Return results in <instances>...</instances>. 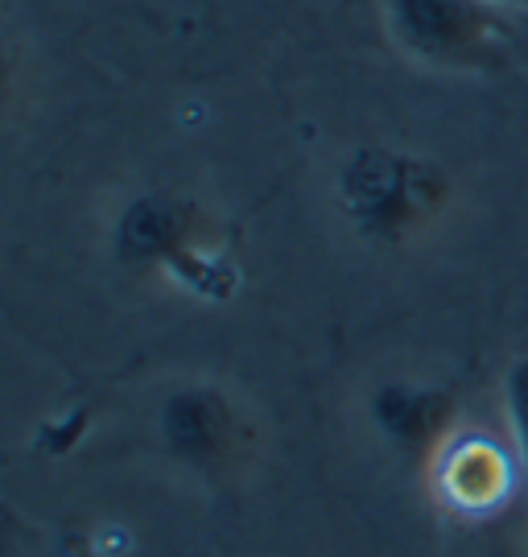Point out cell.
<instances>
[{
  "instance_id": "cell-1",
  "label": "cell",
  "mask_w": 528,
  "mask_h": 557,
  "mask_svg": "<svg viewBox=\"0 0 528 557\" xmlns=\"http://www.w3.org/2000/svg\"><path fill=\"white\" fill-rule=\"evenodd\" d=\"M334 207L355 236L372 248H409L430 236L451 211V174L426 153L396 145H359L339 161Z\"/></svg>"
},
{
  "instance_id": "cell-6",
  "label": "cell",
  "mask_w": 528,
  "mask_h": 557,
  "mask_svg": "<svg viewBox=\"0 0 528 557\" xmlns=\"http://www.w3.org/2000/svg\"><path fill=\"white\" fill-rule=\"evenodd\" d=\"M430 475L442 499L467 517H483L491 508H500L512 487L520 483L516 458L504 455L500 446H491L488 438H467V434H458L438 455Z\"/></svg>"
},
{
  "instance_id": "cell-2",
  "label": "cell",
  "mask_w": 528,
  "mask_h": 557,
  "mask_svg": "<svg viewBox=\"0 0 528 557\" xmlns=\"http://www.w3.org/2000/svg\"><path fill=\"white\" fill-rule=\"evenodd\" d=\"M120 269L157 273L207 301L232 298L235 260L228 257L211 211L177 190H140L124 202L108 232Z\"/></svg>"
},
{
  "instance_id": "cell-7",
  "label": "cell",
  "mask_w": 528,
  "mask_h": 557,
  "mask_svg": "<svg viewBox=\"0 0 528 557\" xmlns=\"http://www.w3.org/2000/svg\"><path fill=\"white\" fill-rule=\"evenodd\" d=\"M500 397H504V421H508V438H512V458H516V471H520V487L528 496V351L508 363L504 384H500Z\"/></svg>"
},
{
  "instance_id": "cell-4",
  "label": "cell",
  "mask_w": 528,
  "mask_h": 557,
  "mask_svg": "<svg viewBox=\"0 0 528 557\" xmlns=\"http://www.w3.org/2000/svg\"><path fill=\"white\" fill-rule=\"evenodd\" d=\"M392 46L442 75H500L512 29L491 0H380Z\"/></svg>"
},
{
  "instance_id": "cell-5",
  "label": "cell",
  "mask_w": 528,
  "mask_h": 557,
  "mask_svg": "<svg viewBox=\"0 0 528 557\" xmlns=\"http://www.w3.org/2000/svg\"><path fill=\"white\" fill-rule=\"evenodd\" d=\"M368 418L380 442L401 458L433 467L438 455L458 438L454 393L421 380H384L368 397Z\"/></svg>"
},
{
  "instance_id": "cell-8",
  "label": "cell",
  "mask_w": 528,
  "mask_h": 557,
  "mask_svg": "<svg viewBox=\"0 0 528 557\" xmlns=\"http://www.w3.org/2000/svg\"><path fill=\"white\" fill-rule=\"evenodd\" d=\"M491 4H504V9H520V13H528V0H491Z\"/></svg>"
},
{
  "instance_id": "cell-3",
  "label": "cell",
  "mask_w": 528,
  "mask_h": 557,
  "mask_svg": "<svg viewBox=\"0 0 528 557\" xmlns=\"http://www.w3.org/2000/svg\"><path fill=\"white\" fill-rule=\"evenodd\" d=\"M154 430L165 458L202 487L232 483L256 450L253 418L216 380H177L157 400Z\"/></svg>"
}]
</instances>
